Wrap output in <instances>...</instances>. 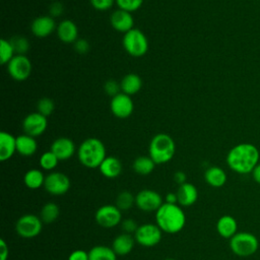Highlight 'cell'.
Segmentation results:
<instances>
[{"instance_id":"1","label":"cell","mask_w":260,"mask_h":260,"mask_svg":"<svg viewBox=\"0 0 260 260\" xmlns=\"http://www.w3.org/2000/svg\"><path fill=\"white\" fill-rule=\"evenodd\" d=\"M259 151L250 143H242L234 146L228 153V166L238 174L253 172L258 165Z\"/></svg>"},{"instance_id":"2","label":"cell","mask_w":260,"mask_h":260,"mask_svg":"<svg viewBox=\"0 0 260 260\" xmlns=\"http://www.w3.org/2000/svg\"><path fill=\"white\" fill-rule=\"evenodd\" d=\"M155 220L162 232L177 234L185 226L186 215L181 205L165 202L155 211Z\"/></svg>"},{"instance_id":"3","label":"cell","mask_w":260,"mask_h":260,"mask_svg":"<svg viewBox=\"0 0 260 260\" xmlns=\"http://www.w3.org/2000/svg\"><path fill=\"white\" fill-rule=\"evenodd\" d=\"M77 157L80 164L88 169L99 168L107 157L106 146L98 138H87L79 145L77 149Z\"/></svg>"},{"instance_id":"4","label":"cell","mask_w":260,"mask_h":260,"mask_svg":"<svg viewBox=\"0 0 260 260\" xmlns=\"http://www.w3.org/2000/svg\"><path fill=\"white\" fill-rule=\"evenodd\" d=\"M176 150L174 139L167 133H158L152 137L149 143V156L155 165L170 161Z\"/></svg>"},{"instance_id":"5","label":"cell","mask_w":260,"mask_h":260,"mask_svg":"<svg viewBox=\"0 0 260 260\" xmlns=\"http://www.w3.org/2000/svg\"><path fill=\"white\" fill-rule=\"evenodd\" d=\"M259 242L255 235L248 232L237 233L230 239V248L234 254L240 257H248L258 250Z\"/></svg>"},{"instance_id":"6","label":"cell","mask_w":260,"mask_h":260,"mask_svg":"<svg viewBox=\"0 0 260 260\" xmlns=\"http://www.w3.org/2000/svg\"><path fill=\"white\" fill-rule=\"evenodd\" d=\"M123 47L132 57H142L148 51V40L139 28H132L124 34Z\"/></svg>"},{"instance_id":"7","label":"cell","mask_w":260,"mask_h":260,"mask_svg":"<svg viewBox=\"0 0 260 260\" xmlns=\"http://www.w3.org/2000/svg\"><path fill=\"white\" fill-rule=\"evenodd\" d=\"M43 221L35 214H24L20 216L15 224L16 233L24 239H32L42 232Z\"/></svg>"},{"instance_id":"8","label":"cell","mask_w":260,"mask_h":260,"mask_svg":"<svg viewBox=\"0 0 260 260\" xmlns=\"http://www.w3.org/2000/svg\"><path fill=\"white\" fill-rule=\"evenodd\" d=\"M162 238V231L155 223H144L138 226L134 233L135 241L143 247H153Z\"/></svg>"},{"instance_id":"9","label":"cell","mask_w":260,"mask_h":260,"mask_svg":"<svg viewBox=\"0 0 260 260\" xmlns=\"http://www.w3.org/2000/svg\"><path fill=\"white\" fill-rule=\"evenodd\" d=\"M95 221L105 229H111L122 221V211L116 205H103L95 211Z\"/></svg>"},{"instance_id":"10","label":"cell","mask_w":260,"mask_h":260,"mask_svg":"<svg viewBox=\"0 0 260 260\" xmlns=\"http://www.w3.org/2000/svg\"><path fill=\"white\" fill-rule=\"evenodd\" d=\"M31 62L25 55H15L7 64V71L16 81L26 80L31 73Z\"/></svg>"},{"instance_id":"11","label":"cell","mask_w":260,"mask_h":260,"mask_svg":"<svg viewBox=\"0 0 260 260\" xmlns=\"http://www.w3.org/2000/svg\"><path fill=\"white\" fill-rule=\"evenodd\" d=\"M44 188L48 193L55 196H61L67 193L70 188L69 178L60 172H52L45 178Z\"/></svg>"},{"instance_id":"12","label":"cell","mask_w":260,"mask_h":260,"mask_svg":"<svg viewBox=\"0 0 260 260\" xmlns=\"http://www.w3.org/2000/svg\"><path fill=\"white\" fill-rule=\"evenodd\" d=\"M162 198L156 191L144 189L135 196V205L142 211H156L162 205Z\"/></svg>"},{"instance_id":"13","label":"cell","mask_w":260,"mask_h":260,"mask_svg":"<svg viewBox=\"0 0 260 260\" xmlns=\"http://www.w3.org/2000/svg\"><path fill=\"white\" fill-rule=\"evenodd\" d=\"M110 109L115 117L119 119H126L132 115L134 104L130 95L124 92H120L112 98Z\"/></svg>"},{"instance_id":"14","label":"cell","mask_w":260,"mask_h":260,"mask_svg":"<svg viewBox=\"0 0 260 260\" xmlns=\"http://www.w3.org/2000/svg\"><path fill=\"white\" fill-rule=\"evenodd\" d=\"M48 126V119L39 112L28 114L22 121V129L25 134L38 137L42 135Z\"/></svg>"},{"instance_id":"15","label":"cell","mask_w":260,"mask_h":260,"mask_svg":"<svg viewBox=\"0 0 260 260\" xmlns=\"http://www.w3.org/2000/svg\"><path fill=\"white\" fill-rule=\"evenodd\" d=\"M56 28V22L52 16L42 15L35 18L30 25L31 32L40 39L49 37Z\"/></svg>"},{"instance_id":"16","label":"cell","mask_w":260,"mask_h":260,"mask_svg":"<svg viewBox=\"0 0 260 260\" xmlns=\"http://www.w3.org/2000/svg\"><path fill=\"white\" fill-rule=\"evenodd\" d=\"M110 22L112 27L119 32L126 34L134 28V19L132 14L122 9H118L111 14Z\"/></svg>"},{"instance_id":"17","label":"cell","mask_w":260,"mask_h":260,"mask_svg":"<svg viewBox=\"0 0 260 260\" xmlns=\"http://www.w3.org/2000/svg\"><path fill=\"white\" fill-rule=\"evenodd\" d=\"M51 151L58 157L59 160H66L74 154L75 144L70 138L59 137L53 141Z\"/></svg>"},{"instance_id":"18","label":"cell","mask_w":260,"mask_h":260,"mask_svg":"<svg viewBox=\"0 0 260 260\" xmlns=\"http://www.w3.org/2000/svg\"><path fill=\"white\" fill-rule=\"evenodd\" d=\"M177 193L178 203L181 206H191L198 199V190L192 183H184L179 186Z\"/></svg>"},{"instance_id":"19","label":"cell","mask_w":260,"mask_h":260,"mask_svg":"<svg viewBox=\"0 0 260 260\" xmlns=\"http://www.w3.org/2000/svg\"><path fill=\"white\" fill-rule=\"evenodd\" d=\"M57 36L65 44L74 43L78 37L77 25L70 19L62 20L57 26Z\"/></svg>"},{"instance_id":"20","label":"cell","mask_w":260,"mask_h":260,"mask_svg":"<svg viewBox=\"0 0 260 260\" xmlns=\"http://www.w3.org/2000/svg\"><path fill=\"white\" fill-rule=\"evenodd\" d=\"M16 151V137L6 131L0 132V160L5 161Z\"/></svg>"},{"instance_id":"21","label":"cell","mask_w":260,"mask_h":260,"mask_svg":"<svg viewBox=\"0 0 260 260\" xmlns=\"http://www.w3.org/2000/svg\"><path fill=\"white\" fill-rule=\"evenodd\" d=\"M135 239L134 237L131 236V234H120L118 235L113 243H112V249L114 250V252L119 255V256H125L127 254H129L135 244Z\"/></svg>"},{"instance_id":"22","label":"cell","mask_w":260,"mask_h":260,"mask_svg":"<svg viewBox=\"0 0 260 260\" xmlns=\"http://www.w3.org/2000/svg\"><path fill=\"white\" fill-rule=\"evenodd\" d=\"M238 223L234 216L232 215H222L217 219L216 231L218 235L224 239H231L237 234Z\"/></svg>"},{"instance_id":"23","label":"cell","mask_w":260,"mask_h":260,"mask_svg":"<svg viewBox=\"0 0 260 260\" xmlns=\"http://www.w3.org/2000/svg\"><path fill=\"white\" fill-rule=\"evenodd\" d=\"M102 175L109 179L117 178L122 173V162L115 156H107L99 167Z\"/></svg>"},{"instance_id":"24","label":"cell","mask_w":260,"mask_h":260,"mask_svg":"<svg viewBox=\"0 0 260 260\" xmlns=\"http://www.w3.org/2000/svg\"><path fill=\"white\" fill-rule=\"evenodd\" d=\"M38 143L36 138L27 134H22L16 137V151L22 156H30L36 153Z\"/></svg>"},{"instance_id":"25","label":"cell","mask_w":260,"mask_h":260,"mask_svg":"<svg viewBox=\"0 0 260 260\" xmlns=\"http://www.w3.org/2000/svg\"><path fill=\"white\" fill-rule=\"evenodd\" d=\"M120 85H121L122 92L131 96V95L137 93L141 89L142 80L138 74L128 73L122 78Z\"/></svg>"},{"instance_id":"26","label":"cell","mask_w":260,"mask_h":260,"mask_svg":"<svg viewBox=\"0 0 260 260\" xmlns=\"http://www.w3.org/2000/svg\"><path fill=\"white\" fill-rule=\"evenodd\" d=\"M204 179L209 186L213 188H219L225 184L226 174L219 167H210L205 171Z\"/></svg>"},{"instance_id":"27","label":"cell","mask_w":260,"mask_h":260,"mask_svg":"<svg viewBox=\"0 0 260 260\" xmlns=\"http://www.w3.org/2000/svg\"><path fill=\"white\" fill-rule=\"evenodd\" d=\"M89 260H117V254L112 247L98 245L88 251Z\"/></svg>"},{"instance_id":"28","label":"cell","mask_w":260,"mask_h":260,"mask_svg":"<svg viewBox=\"0 0 260 260\" xmlns=\"http://www.w3.org/2000/svg\"><path fill=\"white\" fill-rule=\"evenodd\" d=\"M45 176L41 170L38 169H31L28 170L23 177L24 185L31 190L39 189L40 187L44 186L45 183Z\"/></svg>"},{"instance_id":"29","label":"cell","mask_w":260,"mask_h":260,"mask_svg":"<svg viewBox=\"0 0 260 260\" xmlns=\"http://www.w3.org/2000/svg\"><path fill=\"white\" fill-rule=\"evenodd\" d=\"M154 167H155V162L152 160V158L149 155L138 156L133 161L134 172L142 176H146L152 173V171L154 170Z\"/></svg>"},{"instance_id":"30","label":"cell","mask_w":260,"mask_h":260,"mask_svg":"<svg viewBox=\"0 0 260 260\" xmlns=\"http://www.w3.org/2000/svg\"><path fill=\"white\" fill-rule=\"evenodd\" d=\"M59 213H60L59 206L54 202H48L42 207L40 212V217L43 222L51 223L58 218Z\"/></svg>"},{"instance_id":"31","label":"cell","mask_w":260,"mask_h":260,"mask_svg":"<svg viewBox=\"0 0 260 260\" xmlns=\"http://www.w3.org/2000/svg\"><path fill=\"white\" fill-rule=\"evenodd\" d=\"M15 51L10 43V41L1 39L0 41V63L2 65L8 64L10 60L15 56Z\"/></svg>"},{"instance_id":"32","label":"cell","mask_w":260,"mask_h":260,"mask_svg":"<svg viewBox=\"0 0 260 260\" xmlns=\"http://www.w3.org/2000/svg\"><path fill=\"white\" fill-rule=\"evenodd\" d=\"M135 204V197L129 191H122L116 198V206L121 210H128Z\"/></svg>"},{"instance_id":"33","label":"cell","mask_w":260,"mask_h":260,"mask_svg":"<svg viewBox=\"0 0 260 260\" xmlns=\"http://www.w3.org/2000/svg\"><path fill=\"white\" fill-rule=\"evenodd\" d=\"M59 162L58 157L50 150L44 152L40 157V166L43 170L52 171L54 170Z\"/></svg>"},{"instance_id":"34","label":"cell","mask_w":260,"mask_h":260,"mask_svg":"<svg viewBox=\"0 0 260 260\" xmlns=\"http://www.w3.org/2000/svg\"><path fill=\"white\" fill-rule=\"evenodd\" d=\"M16 55H24L29 49V43L26 38L22 36H16L9 40Z\"/></svg>"},{"instance_id":"35","label":"cell","mask_w":260,"mask_h":260,"mask_svg":"<svg viewBox=\"0 0 260 260\" xmlns=\"http://www.w3.org/2000/svg\"><path fill=\"white\" fill-rule=\"evenodd\" d=\"M55 109V104L54 101L52 99L49 98H43L41 100H39L38 104H37V110L40 114L44 115L45 117L50 116Z\"/></svg>"},{"instance_id":"36","label":"cell","mask_w":260,"mask_h":260,"mask_svg":"<svg viewBox=\"0 0 260 260\" xmlns=\"http://www.w3.org/2000/svg\"><path fill=\"white\" fill-rule=\"evenodd\" d=\"M116 3L119 7V9L133 12L138 10L143 3V0H116Z\"/></svg>"},{"instance_id":"37","label":"cell","mask_w":260,"mask_h":260,"mask_svg":"<svg viewBox=\"0 0 260 260\" xmlns=\"http://www.w3.org/2000/svg\"><path fill=\"white\" fill-rule=\"evenodd\" d=\"M104 89H105L107 94H109V95H111L113 98V96L117 95L118 93H120L121 85L116 80L110 79V80L106 81V83L104 85Z\"/></svg>"},{"instance_id":"38","label":"cell","mask_w":260,"mask_h":260,"mask_svg":"<svg viewBox=\"0 0 260 260\" xmlns=\"http://www.w3.org/2000/svg\"><path fill=\"white\" fill-rule=\"evenodd\" d=\"M116 0H90L91 6L99 11H105L110 9Z\"/></svg>"},{"instance_id":"39","label":"cell","mask_w":260,"mask_h":260,"mask_svg":"<svg viewBox=\"0 0 260 260\" xmlns=\"http://www.w3.org/2000/svg\"><path fill=\"white\" fill-rule=\"evenodd\" d=\"M139 225H137L136 221L132 218H127L121 221V228L124 231V233L126 234H132L135 233L136 230L138 229Z\"/></svg>"},{"instance_id":"40","label":"cell","mask_w":260,"mask_h":260,"mask_svg":"<svg viewBox=\"0 0 260 260\" xmlns=\"http://www.w3.org/2000/svg\"><path fill=\"white\" fill-rule=\"evenodd\" d=\"M89 43L84 40V39H77L75 42H74V50L78 53V54H86L89 50Z\"/></svg>"},{"instance_id":"41","label":"cell","mask_w":260,"mask_h":260,"mask_svg":"<svg viewBox=\"0 0 260 260\" xmlns=\"http://www.w3.org/2000/svg\"><path fill=\"white\" fill-rule=\"evenodd\" d=\"M68 260H89L88 259V252L84 250H74L70 253Z\"/></svg>"},{"instance_id":"42","label":"cell","mask_w":260,"mask_h":260,"mask_svg":"<svg viewBox=\"0 0 260 260\" xmlns=\"http://www.w3.org/2000/svg\"><path fill=\"white\" fill-rule=\"evenodd\" d=\"M8 254H9L8 245L3 239H1L0 240V260H7Z\"/></svg>"},{"instance_id":"43","label":"cell","mask_w":260,"mask_h":260,"mask_svg":"<svg viewBox=\"0 0 260 260\" xmlns=\"http://www.w3.org/2000/svg\"><path fill=\"white\" fill-rule=\"evenodd\" d=\"M62 11H63V5L60 2H55L50 7V12L53 16L61 15Z\"/></svg>"},{"instance_id":"44","label":"cell","mask_w":260,"mask_h":260,"mask_svg":"<svg viewBox=\"0 0 260 260\" xmlns=\"http://www.w3.org/2000/svg\"><path fill=\"white\" fill-rule=\"evenodd\" d=\"M186 179H187V176H186V174H185L184 172H182V171H178V172H176V173L174 174V181H175L177 184H179V186L182 185V184H184V183H186Z\"/></svg>"},{"instance_id":"45","label":"cell","mask_w":260,"mask_h":260,"mask_svg":"<svg viewBox=\"0 0 260 260\" xmlns=\"http://www.w3.org/2000/svg\"><path fill=\"white\" fill-rule=\"evenodd\" d=\"M166 202L171 203V204H177L178 203L177 193H168L166 195Z\"/></svg>"},{"instance_id":"46","label":"cell","mask_w":260,"mask_h":260,"mask_svg":"<svg viewBox=\"0 0 260 260\" xmlns=\"http://www.w3.org/2000/svg\"><path fill=\"white\" fill-rule=\"evenodd\" d=\"M252 175H253V179L255 180V182L260 184V164L255 167V169L252 172Z\"/></svg>"},{"instance_id":"47","label":"cell","mask_w":260,"mask_h":260,"mask_svg":"<svg viewBox=\"0 0 260 260\" xmlns=\"http://www.w3.org/2000/svg\"><path fill=\"white\" fill-rule=\"evenodd\" d=\"M165 260H176V259H173V258H168V259H165Z\"/></svg>"}]
</instances>
